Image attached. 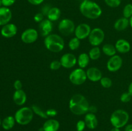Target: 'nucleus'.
Returning <instances> with one entry per match:
<instances>
[{
	"mask_svg": "<svg viewBox=\"0 0 132 131\" xmlns=\"http://www.w3.org/2000/svg\"><path fill=\"white\" fill-rule=\"evenodd\" d=\"M90 105L86 98L81 94H76L71 98L69 109L76 115H82L88 112Z\"/></svg>",
	"mask_w": 132,
	"mask_h": 131,
	"instance_id": "obj_1",
	"label": "nucleus"
},
{
	"mask_svg": "<svg viewBox=\"0 0 132 131\" xmlns=\"http://www.w3.org/2000/svg\"><path fill=\"white\" fill-rule=\"evenodd\" d=\"M82 15L90 19H96L102 14V9L97 3L90 0H83L79 6Z\"/></svg>",
	"mask_w": 132,
	"mask_h": 131,
	"instance_id": "obj_2",
	"label": "nucleus"
},
{
	"mask_svg": "<svg viewBox=\"0 0 132 131\" xmlns=\"http://www.w3.org/2000/svg\"><path fill=\"white\" fill-rule=\"evenodd\" d=\"M44 44L48 50L54 53L60 52L64 47V40L57 34H50L45 37Z\"/></svg>",
	"mask_w": 132,
	"mask_h": 131,
	"instance_id": "obj_3",
	"label": "nucleus"
},
{
	"mask_svg": "<svg viewBox=\"0 0 132 131\" xmlns=\"http://www.w3.org/2000/svg\"><path fill=\"white\" fill-rule=\"evenodd\" d=\"M129 120V114L123 109H118L113 112L110 117V122L116 128H122L126 125Z\"/></svg>",
	"mask_w": 132,
	"mask_h": 131,
	"instance_id": "obj_4",
	"label": "nucleus"
},
{
	"mask_svg": "<svg viewBox=\"0 0 132 131\" xmlns=\"http://www.w3.org/2000/svg\"><path fill=\"white\" fill-rule=\"evenodd\" d=\"M33 117L34 112L32 109L28 107H24L17 110L14 118L18 124L25 125L30 123Z\"/></svg>",
	"mask_w": 132,
	"mask_h": 131,
	"instance_id": "obj_5",
	"label": "nucleus"
},
{
	"mask_svg": "<svg viewBox=\"0 0 132 131\" xmlns=\"http://www.w3.org/2000/svg\"><path fill=\"white\" fill-rule=\"evenodd\" d=\"M104 39V32L100 28H95L92 30L88 36L89 42L93 46H98L101 44Z\"/></svg>",
	"mask_w": 132,
	"mask_h": 131,
	"instance_id": "obj_6",
	"label": "nucleus"
},
{
	"mask_svg": "<svg viewBox=\"0 0 132 131\" xmlns=\"http://www.w3.org/2000/svg\"><path fill=\"white\" fill-rule=\"evenodd\" d=\"M70 81L73 84L76 86H80L86 82L87 79L86 72L82 68H77L73 70L69 76Z\"/></svg>",
	"mask_w": 132,
	"mask_h": 131,
	"instance_id": "obj_7",
	"label": "nucleus"
},
{
	"mask_svg": "<svg viewBox=\"0 0 132 131\" xmlns=\"http://www.w3.org/2000/svg\"><path fill=\"white\" fill-rule=\"evenodd\" d=\"M59 32L63 35L68 36L75 32V24L71 19H64L59 23L58 25Z\"/></svg>",
	"mask_w": 132,
	"mask_h": 131,
	"instance_id": "obj_8",
	"label": "nucleus"
},
{
	"mask_svg": "<svg viewBox=\"0 0 132 131\" xmlns=\"http://www.w3.org/2000/svg\"><path fill=\"white\" fill-rule=\"evenodd\" d=\"M22 41L26 44H31L37 41L38 38V32L34 28H28L21 34Z\"/></svg>",
	"mask_w": 132,
	"mask_h": 131,
	"instance_id": "obj_9",
	"label": "nucleus"
},
{
	"mask_svg": "<svg viewBox=\"0 0 132 131\" xmlns=\"http://www.w3.org/2000/svg\"><path fill=\"white\" fill-rule=\"evenodd\" d=\"M92 30L90 26L86 23L79 24L75 30V35L79 40H82L88 37L91 32Z\"/></svg>",
	"mask_w": 132,
	"mask_h": 131,
	"instance_id": "obj_10",
	"label": "nucleus"
},
{
	"mask_svg": "<svg viewBox=\"0 0 132 131\" xmlns=\"http://www.w3.org/2000/svg\"><path fill=\"white\" fill-rule=\"evenodd\" d=\"M77 61L76 57L73 54L70 53L64 54L60 59L62 66L64 68H67V69L73 68L76 64Z\"/></svg>",
	"mask_w": 132,
	"mask_h": 131,
	"instance_id": "obj_11",
	"label": "nucleus"
},
{
	"mask_svg": "<svg viewBox=\"0 0 132 131\" xmlns=\"http://www.w3.org/2000/svg\"><path fill=\"white\" fill-rule=\"evenodd\" d=\"M122 59L119 55L111 57L107 62V68L111 72L117 71L122 67Z\"/></svg>",
	"mask_w": 132,
	"mask_h": 131,
	"instance_id": "obj_12",
	"label": "nucleus"
},
{
	"mask_svg": "<svg viewBox=\"0 0 132 131\" xmlns=\"http://www.w3.org/2000/svg\"><path fill=\"white\" fill-rule=\"evenodd\" d=\"M18 32V28L12 23H8L7 24L3 26L1 30V34L6 38H10L16 35Z\"/></svg>",
	"mask_w": 132,
	"mask_h": 131,
	"instance_id": "obj_13",
	"label": "nucleus"
},
{
	"mask_svg": "<svg viewBox=\"0 0 132 131\" xmlns=\"http://www.w3.org/2000/svg\"><path fill=\"white\" fill-rule=\"evenodd\" d=\"M12 14L10 8L6 6L0 7V26L7 24L11 20Z\"/></svg>",
	"mask_w": 132,
	"mask_h": 131,
	"instance_id": "obj_14",
	"label": "nucleus"
},
{
	"mask_svg": "<svg viewBox=\"0 0 132 131\" xmlns=\"http://www.w3.org/2000/svg\"><path fill=\"white\" fill-rule=\"evenodd\" d=\"M86 72L87 78L92 82H95L100 81L103 77V74L101 70L97 68H89Z\"/></svg>",
	"mask_w": 132,
	"mask_h": 131,
	"instance_id": "obj_15",
	"label": "nucleus"
},
{
	"mask_svg": "<svg viewBox=\"0 0 132 131\" xmlns=\"http://www.w3.org/2000/svg\"><path fill=\"white\" fill-rule=\"evenodd\" d=\"M52 23L49 19H44L41 23H39V25L41 34L44 37H46L50 35V32L52 30Z\"/></svg>",
	"mask_w": 132,
	"mask_h": 131,
	"instance_id": "obj_16",
	"label": "nucleus"
},
{
	"mask_svg": "<svg viewBox=\"0 0 132 131\" xmlns=\"http://www.w3.org/2000/svg\"><path fill=\"white\" fill-rule=\"evenodd\" d=\"M13 100L18 105H23L27 101V95L23 89L15 90L13 95Z\"/></svg>",
	"mask_w": 132,
	"mask_h": 131,
	"instance_id": "obj_17",
	"label": "nucleus"
},
{
	"mask_svg": "<svg viewBox=\"0 0 132 131\" xmlns=\"http://www.w3.org/2000/svg\"><path fill=\"white\" fill-rule=\"evenodd\" d=\"M115 46L117 51L121 53H126L129 52L131 49L130 44L126 40L122 39L118 40L116 42Z\"/></svg>",
	"mask_w": 132,
	"mask_h": 131,
	"instance_id": "obj_18",
	"label": "nucleus"
},
{
	"mask_svg": "<svg viewBox=\"0 0 132 131\" xmlns=\"http://www.w3.org/2000/svg\"><path fill=\"white\" fill-rule=\"evenodd\" d=\"M85 121L86 125L90 129H94L98 125V120L96 116L92 113H88L85 117Z\"/></svg>",
	"mask_w": 132,
	"mask_h": 131,
	"instance_id": "obj_19",
	"label": "nucleus"
},
{
	"mask_svg": "<svg viewBox=\"0 0 132 131\" xmlns=\"http://www.w3.org/2000/svg\"><path fill=\"white\" fill-rule=\"evenodd\" d=\"M60 124L56 119H50L46 120L43 125V131H57Z\"/></svg>",
	"mask_w": 132,
	"mask_h": 131,
	"instance_id": "obj_20",
	"label": "nucleus"
},
{
	"mask_svg": "<svg viewBox=\"0 0 132 131\" xmlns=\"http://www.w3.org/2000/svg\"><path fill=\"white\" fill-rule=\"evenodd\" d=\"M129 24L130 20L123 17L116 21L114 24V28L117 31H123L128 27Z\"/></svg>",
	"mask_w": 132,
	"mask_h": 131,
	"instance_id": "obj_21",
	"label": "nucleus"
},
{
	"mask_svg": "<svg viewBox=\"0 0 132 131\" xmlns=\"http://www.w3.org/2000/svg\"><path fill=\"white\" fill-rule=\"evenodd\" d=\"M61 15V10L57 7H52L47 14L48 19L52 21H55L60 18Z\"/></svg>",
	"mask_w": 132,
	"mask_h": 131,
	"instance_id": "obj_22",
	"label": "nucleus"
},
{
	"mask_svg": "<svg viewBox=\"0 0 132 131\" xmlns=\"http://www.w3.org/2000/svg\"><path fill=\"white\" fill-rule=\"evenodd\" d=\"M90 57L86 53H82L80 54L77 59V63L80 68H85L88 65L90 62Z\"/></svg>",
	"mask_w": 132,
	"mask_h": 131,
	"instance_id": "obj_23",
	"label": "nucleus"
},
{
	"mask_svg": "<svg viewBox=\"0 0 132 131\" xmlns=\"http://www.w3.org/2000/svg\"><path fill=\"white\" fill-rule=\"evenodd\" d=\"M15 122V118L12 116H9L4 118L3 120L2 121L1 125H2L3 128L5 130H10L14 127Z\"/></svg>",
	"mask_w": 132,
	"mask_h": 131,
	"instance_id": "obj_24",
	"label": "nucleus"
},
{
	"mask_svg": "<svg viewBox=\"0 0 132 131\" xmlns=\"http://www.w3.org/2000/svg\"><path fill=\"white\" fill-rule=\"evenodd\" d=\"M103 51L106 55L109 57H112L116 55L117 50L116 46L111 44H106L103 46Z\"/></svg>",
	"mask_w": 132,
	"mask_h": 131,
	"instance_id": "obj_25",
	"label": "nucleus"
},
{
	"mask_svg": "<svg viewBox=\"0 0 132 131\" xmlns=\"http://www.w3.org/2000/svg\"><path fill=\"white\" fill-rule=\"evenodd\" d=\"M101 55V51L100 48L97 46H94V48L91 49L89 51V57L92 60H97Z\"/></svg>",
	"mask_w": 132,
	"mask_h": 131,
	"instance_id": "obj_26",
	"label": "nucleus"
},
{
	"mask_svg": "<svg viewBox=\"0 0 132 131\" xmlns=\"http://www.w3.org/2000/svg\"><path fill=\"white\" fill-rule=\"evenodd\" d=\"M31 109H32L34 113H36L37 115H38L39 116H40L41 118H45V119L48 118V116L47 114H46V111H45V110H43L42 109H41L38 105H32V108H31Z\"/></svg>",
	"mask_w": 132,
	"mask_h": 131,
	"instance_id": "obj_27",
	"label": "nucleus"
},
{
	"mask_svg": "<svg viewBox=\"0 0 132 131\" xmlns=\"http://www.w3.org/2000/svg\"><path fill=\"white\" fill-rule=\"evenodd\" d=\"M80 40L77 37H73L72 38L70 41H69V43H68V46H69L70 49L71 50H76L77 48H79L80 46Z\"/></svg>",
	"mask_w": 132,
	"mask_h": 131,
	"instance_id": "obj_28",
	"label": "nucleus"
},
{
	"mask_svg": "<svg viewBox=\"0 0 132 131\" xmlns=\"http://www.w3.org/2000/svg\"><path fill=\"white\" fill-rule=\"evenodd\" d=\"M124 17L129 19L132 16V4H127L123 9Z\"/></svg>",
	"mask_w": 132,
	"mask_h": 131,
	"instance_id": "obj_29",
	"label": "nucleus"
},
{
	"mask_svg": "<svg viewBox=\"0 0 132 131\" xmlns=\"http://www.w3.org/2000/svg\"><path fill=\"white\" fill-rule=\"evenodd\" d=\"M100 82L101 86L104 88H110L112 86V80L108 77H102Z\"/></svg>",
	"mask_w": 132,
	"mask_h": 131,
	"instance_id": "obj_30",
	"label": "nucleus"
},
{
	"mask_svg": "<svg viewBox=\"0 0 132 131\" xmlns=\"http://www.w3.org/2000/svg\"><path fill=\"white\" fill-rule=\"evenodd\" d=\"M105 3L112 8L118 7L121 3V0H104Z\"/></svg>",
	"mask_w": 132,
	"mask_h": 131,
	"instance_id": "obj_31",
	"label": "nucleus"
},
{
	"mask_svg": "<svg viewBox=\"0 0 132 131\" xmlns=\"http://www.w3.org/2000/svg\"><path fill=\"white\" fill-rule=\"evenodd\" d=\"M132 98V96L129 93V92H124L121 95V98H120V100L123 103H128L131 100Z\"/></svg>",
	"mask_w": 132,
	"mask_h": 131,
	"instance_id": "obj_32",
	"label": "nucleus"
},
{
	"mask_svg": "<svg viewBox=\"0 0 132 131\" xmlns=\"http://www.w3.org/2000/svg\"><path fill=\"white\" fill-rule=\"evenodd\" d=\"M61 63L59 60H53L50 64V68L52 70H57L61 67Z\"/></svg>",
	"mask_w": 132,
	"mask_h": 131,
	"instance_id": "obj_33",
	"label": "nucleus"
},
{
	"mask_svg": "<svg viewBox=\"0 0 132 131\" xmlns=\"http://www.w3.org/2000/svg\"><path fill=\"white\" fill-rule=\"evenodd\" d=\"M86 123H85V121L82 120H79L77 123L76 125V128H77V131H83L84 129L86 127Z\"/></svg>",
	"mask_w": 132,
	"mask_h": 131,
	"instance_id": "obj_34",
	"label": "nucleus"
},
{
	"mask_svg": "<svg viewBox=\"0 0 132 131\" xmlns=\"http://www.w3.org/2000/svg\"><path fill=\"white\" fill-rule=\"evenodd\" d=\"M44 15L41 12L37 13L36 15H34V19L36 22L37 23H41L42 21L44 20Z\"/></svg>",
	"mask_w": 132,
	"mask_h": 131,
	"instance_id": "obj_35",
	"label": "nucleus"
},
{
	"mask_svg": "<svg viewBox=\"0 0 132 131\" xmlns=\"http://www.w3.org/2000/svg\"><path fill=\"white\" fill-rule=\"evenodd\" d=\"M16 0H2V5L4 6L9 7L15 3Z\"/></svg>",
	"mask_w": 132,
	"mask_h": 131,
	"instance_id": "obj_36",
	"label": "nucleus"
},
{
	"mask_svg": "<svg viewBox=\"0 0 132 131\" xmlns=\"http://www.w3.org/2000/svg\"><path fill=\"white\" fill-rule=\"evenodd\" d=\"M51 8L52 7L50 6V5H45L43 6L42 10H41V13L43 14L44 16H45V15H46V16L47 15L48 13L49 10H50V8Z\"/></svg>",
	"mask_w": 132,
	"mask_h": 131,
	"instance_id": "obj_37",
	"label": "nucleus"
},
{
	"mask_svg": "<svg viewBox=\"0 0 132 131\" xmlns=\"http://www.w3.org/2000/svg\"><path fill=\"white\" fill-rule=\"evenodd\" d=\"M14 87L15 90H20L22 89V87H23V84L21 80H16L14 83Z\"/></svg>",
	"mask_w": 132,
	"mask_h": 131,
	"instance_id": "obj_38",
	"label": "nucleus"
},
{
	"mask_svg": "<svg viewBox=\"0 0 132 131\" xmlns=\"http://www.w3.org/2000/svg\"><path fill=\"white\" fill-rule=\"evenodd\" d=\"M46 113L48 117L49 116L54 117V116H55L57 115V112L56 110H55V109H49L46 110Z\"/></svg>",
	"mask_w": 132,
	"mask_h": 131,
	"instance_id": "obj_39",
	"label": "nucleus"
},
{
	"mask_svg": "<svg viewBox=\"0 0 132 131\" xmlns=\"http://www.w3.org/2000/svg\"><path fill=\"white\" fill-rule=\"evenodd\" d=\"M28 2L29 3H30L31 5H41L42 3H43V1L45 0H27Z\"/></svg>",
	"mask_w": 132,
	"mask_h": 131,
	"instance_id": "obj_40",
	"label": "nucleus"
},
{
	"mask_svg": "<svg viewBox=\"0 0 132 131\" xmlns=\"http://www.w3.org/2000/svg\"><path fill=\"white\" fill-rule=\"evenodd\" d=\"M97 110V109L96 107L93 105V106H90V107H89L88 112H90V113H94V114L95 113H96Z\"/></svg>",
	"mask_w": 132,
	"mask_h": 131,
	"instance_id": "obj_41",
	"label": "nucleus"
},
{
	"mask_svg": "<svg viewBox=\"0 0 132 131\" xmlns=\"http://www.w3.org/2000/svg\"><path fill=\"white\" fill-rule=\"evenodd\" d=\"M125 131H132V124L126 125V127H125Z\"/></svg>",
	"mask_w": 132,
	"mask_h": 131,
	"instance_id": "obj_42",
	"label": "nucleus"
},
{
	"mask_svg": "<svg viewBox=\"0 0 132 131\" xmlns=\"http://www.w3.org/2000/svg\"><path fill=\"white\" fill-rule=\"evenodd\" d=\"M128 92L132 96V82L130 83V86H129L128 87Z\"/></svg>",
	"mask_w": 132,
	"mask_h": 131,
	"instance_id": "obj_43",
	"label": "nucleus"
},
{
	"mask_svg": "<svg viewBox=\"0 0 132 131\" xmlns=\"http://www.w3.org/2000/svg\"><path fill=\"white\" fill-rule=\"evenodd\" d=\"M110 131H121V130H119V128H116V127H113V128H112Z\"/></svg>",
	"mask_w": 132,
	"mask_h": 131,
	"instance_id": "obj_44",
	"label": "nucleus"
},
{
	"mask_svg": "<svg viewBox=\"0 0 132 131\" xmlns=\"http://www.w3.org/2000/svg\"><path fill=\"white\" fill-rule=\"evenodd\" d=\"M129 20H130V25L131 26V27L132 28V16L130 18V19H129Z\"/></svg>",
	"mask_w": 132,
	"mask_h": 131,
	"instance_id": "obj_45",
	"label": "nucleus"
},
{
	"mask_svg": "<svg viewBox=\"0 0 132 131\" xmlns=\"http://www.w3.org/2000/svg\"><path fill=\"white\" fill-rule=\"evenodd\" d=\"M1 5H2V0H0V6Z\"/></svg>",
	"mask_w": 132,
	"mask_h": 131,
	"instance_id": "obj_46",
	"label": "nucleus"
},
{
	"mask_svg": "<svg viewBox=\"0 0 132 131\" xmlns=\"http://www.w3.org/2000/svg\"><path fill=\"white\" fill-rule=\"evenodd\" d=\"M1 123H2V121H1V118H0V125H1Z\"/></svg>",
	"mask_w": 132,
	"mask_h": 131,
	"instance_id": "obj_47",
	"label": "nucleus"
},
{
	"mask_svg": "<svg viewBox=\"0 0 132 131\" xmlns=\"http://www.w3.org/2000/svg\"><path fill=\"white\" fill-rule=\"evenodd\" d=\"M76 131H77V130H76Z\"/></svg>",
	"mask_w": 132,
	"mask_h": 131,
	"instance_id": "obj_48",
	"label": "nucleus"
}]
</instances>
